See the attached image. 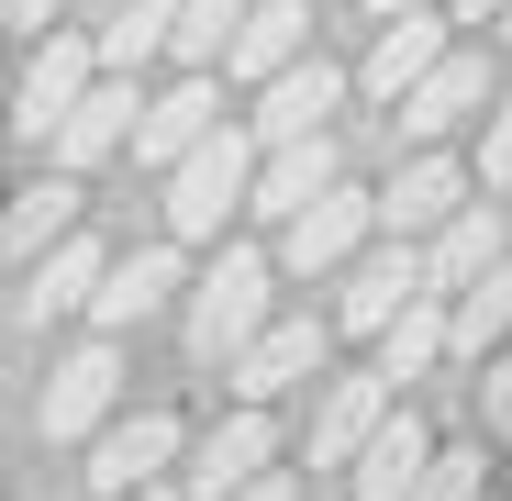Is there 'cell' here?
<instances>
[{
  "label": "cell",
  "instance_id": "1",
  "mask_svg": "<svg viewBox=\"0 0 512 501\" xmlns=\"http://www.w3.org/2000/svg\"><path fill=\"white\" fill-rule=\"evenodd\" d=\"M279 323V245H212V268L190 279L179 301V334H190V368H234L256 334Z\"/></svg>",
  "mask_w": 512,
  "mask_h": 501
},
{
  "label": "cell",
  "instance_id": "2",
  "mask_svg": "<svg viewBox=\"0 0 512 501\" xmlns=\"http://www.w3.org/2000/svg\"><path fill=\"white\" fill-rule=\"evenodd\" d=\"M256 167H268V145H256L245 123H223L190 167H167V245H234V223L256 212Z\"/></svg>",
  "mask_w": 512,
  "mask_h": 501
},
{
  "label": "cell",
  "instance_id": "3",
  "mask_svg": "<svg viewBox=\"0 0 512 501\" xmlns=\"http://www.w3.org/2000/svg\"><path fill=\"white\" fill-rule=\"evenodd\" d=\"M123 424V334H90V346H67L34 390V435L45 446H101Z\"/></svg>",
  "mask_w": 512,
  "mask_h": 501
},
{
  "label": "cell",
  "instance_id": "4",
  "mask_svg": "<svg viewBox=\"0 0 512 501\" xmlns=\"http://www.w3.org/2000/svg\"><path fill=\"white\" fill-rule=\"evenodd\" d=\"M101 78H112V67H101V34H45V45L23 56V78H12V134L56 156V134H67V112L90 101Z\"/></svg>",
  "mask_w": 512,
  "mask_h": 501
},
{
  "label": "cell",
  "instance_id": "5",
  "mask_svg": "<svg viewBox=\"0 0 512 501\" xmlns=\"http://www.w3.org/2000/svg\"><path fill=\"white\" fill-rule=\"evenodd\" d=\"M468 201H479V167L446 156V145H423V156L390 167V190H379V234H390V245H435Z\"/></svg>",
  "mask_w": 512,
  "mask_h": 501
},
{
  "label": "cell",
  "instance_id": "6",
  "mask_svg": "<svg viewBox=\"0 0 512 501\" xmlns=\"http://www.w3.org/2000/svg\"><path fill=\"white\" fill-rule=\"evenodd\" d=\"M379 245V190H334V201H312L290 234H279V279H301V290H323V279H346L357 257Z\"/></svg>",
  "mask_w": 512,
  "mask_h": 501
},
{
  "label": "cell",
  "instance_id": "7",
  "mask_svg": "<svg viewBox=\"0 0 512 501\" xmlns=\"http://www.w3.org/2000/svg\"><path fill=\"white\" fill-rule=\"evenodd\" d=\"M323 357H334V312H279V323L223 368V390L256 401V412H279V390H323Z\"/></svg>",
  "mask_w": 512,
  "mask_h": 501
},
{
  "label": "cell",
  "instance_id": "8",
  "mask_svg": "<svg viewBox=\"0 0 512 501\" xmlns=\"http://www.w3.org/2000/svg\"><path fill=\"white\" fill-rule=\"evenodd\" d=\"M279 468V412H256V401H234V412H212V424L190 435V501H245L256 479Z\"/></svg>",
  "mask_w": 512,
  "mask_h": 501
},
{
  "label": "cell",
  "instance_id": "9",
  "mask_svg": "<svg viewBox=\"0 0 512 501\" xmlns=\"http://www.w3.org/2000/svg\"><path fill=\"white\" fill-rule=\"evenodd\" d=\"M412 301H435V279H423V245H390V234H379L368 257L334 279V334H368V346H379V334H390Z\"/></svg>",
  "mask_w": 512,
  "mask_h": 501
},
{
  "label": "cell",
  "instance_id": "10",
  "mask_svg": "<svg viewBox=\"0 0 512 501\" xmlns=\"http://www.w3.org/2000/svg\"><path fill=\"white\" fill-rule=\"evenodd\" d=\"M446 56H457V12H401V23H379V34H368V56H357V101L401 112V101H412Z\"/></svg>",
  "mask_w": 512,
  "mask_h": 501
},
{
  "label": "cell",
  "instance_id": "11",
  "mask_svg": "<svg viewBox=\"0 0 512 501\" xmlns=\"http://www.w3.org/2000/svg\"><path fill=\"white\" fill-rule=\"evenodd\" d=\"M167 468H190V424H179V412H123V424L90 446V468H78V479H90L101 501H134V490H156Z\"/></svg>",
  "mask_w": 512,
  "mask_h": 501
},
{
  "label": "cell",
  "instance_id": "12",
  "mask_svg": "<svg viewBox=\"0 0 512 501\" xmlns=\"http://www.w3.org/2000/svg\"><path fill=\"white\" fill-rule=\"evenodd\" d=\"M357 101V67H334V56H312V67H290V78H268L256 90V145H312V134H334V112Z\"/></svg>",
  "mask_w": 512,
  "mask_h": 501
},
{
  "label": "cell",
  "instance_id": "13",
  "mask_svg": "<svg viewBox=\"0 0 512 501\" xmlns=\"http://www.w3.org/2000/svg\"><path fill=\"white\" fill-rule=\"evenodd\" d=\"M401 412V390L379 379V368H346V379H323L312 390V468H357L368 446H379V424Z\"/></svg>",
  "mask_w": 512,
  "mask_h": 501
},
{
  "label": "cell",
  "instance_id": "14",
  "mask_svg": "<svg viewBox=\"0 0 512 501\" xmlns=\"http://www.w3.org/2000/svg\"><path fill=\"white\" fill-rule=\"evenodd\" d=\"M101 279H112V245H101V234H67L45 268H23L12 334H45V323H67V312H101Z\"/></svg>",
  "mask_w": 512,
  "mask_h": 501
},
{
  "label": "cell",
  "instance_id": "15",
  "mask_svg": "<svg viewBox=\"0 0 512 501\" xmlns=\"http://www.w3.org/2000/svg\"><path fill=\"white\" fill-rule=\"evenodd\" d=\"M490 101H501V90H490V56H479V45H457V56L423 78V90H412L390 123H401V145L423 156V145H446L457 123H490Z\"/></svg>",
  "mask_w": 512,
  "mask_h": 501
},
{
  "label": "cell",
  "instance_id": "16",
  "mask_svg": "<svg viewBox=\"0 0 512 501\" xmlns=\"http://www.w3.org/2000/svg\"><path fill=\"white\" fill-rule=\"evenodd\" d=\"M223 134V78H167V90H156V112H145V134H134V167H156V179H167V167H190L201 145Z\"/></svg>",
  "mask_w": 512,
  "mask_h": 501
},
{
  "label": "cell",
  "instance_id": "17",
  "mask_svg": "<svg viewBox=\"0 0 512 501\" xmlns=\"http://www.w3.org/2000/svg\"><path fill=\"white\" fill-rule=\"evenodd\" d=\"M179 257H190V245H167V234H156V245H123L90 323H101V334H134V323H156L167 301H190V268H179Z\"/></svg>",
  "mask_w": 512,
  "mask_h": 501
},
{
  "label": "cell",
  "instance_id": "18",
  "mask_svg": "<svg viewBox=\"0 0 512 501\" xmlns=\"http://www.w3.org/2000/svg\"><path fill=\"white\" fill-rule=\"evenodd\" d=\"M501 257H512V201H490V190H479L435 245H423V279H435V301H468Z\"/></svg>",
  "mask_w": 512,
  "mask_h": 501
},
{
  "label": "cell",
  "instance_id": "19",
  "mask_svg": "<svg viewBox=\"0 0 512 501\" xmlns=\"http://www.w3.org/2000/svg\"><path fill=\"white\" fill-rule=\"evenodd\" d=\"M346 190V145L334 134H312V145H268V167H256V223H301L312 201H334Z\"/></svg>",
  "mask_w": 512,
  "mask_h": 501
},
{
  "label": "cell",
  "instance_id": "20",
  "mask_svg": "<svg viewBox=\"0 0 512 501\" xmlns=\"http://www.w3.org/2000/svg\"><path fill=\"white\" fill-rule=\"evenodd\" d=\"M145 112H156V101L134 90V78H101V90H90V101L67 112V134H56V167H67V179H90L101 156H134Z\"/></svg>",
  "mask_w": 512,
  "mask_h": 501
},
{
  "label": "cell",
  "instance_id": "21",
  "mask_svg": "<svg viewBox=\"0 0 512 501\" xmlns=\"http://www.w3.org/2000/svg\"><path fill=\"white\" fill-rule=\"evenodd\" d=\"M67 234H90V190H78L67 167H56V179H23V190H12V223H0L12 268H45Z\"/></svg>",
  "mask_w": 512,
  "mask_h": 501
},
{
  "label": "cell",
  "instance_id": "22",
  "mask_svg": "<svg viewBox=\"0 0 512 501\" xmlns=\"http://www.w3.org/2000/svg\"><path fill=\"white\" fill-rule=\"evenodd\" d=\"M423 468H435V435H423V412L401 401L390 424H379V446L346 468V501H412V490H423Z\"/></svg>",
  "mask_w": 512,
  "mask_h": 501
},
{
  "label": "cell",
  "instance_id": "23",
  "mask_svg": "<svg viewBox=\"0 0 512 501\" xmlns=\"http://www.w3.org/2000/svg\"><path fill=\"white\" fill-rule=\"evenodd\" d=\"M290 67H312V0H256V23L234 34V67L223 78L268 90V78H290Z\"/></svg>",
  "mask_w": 512,
  "mask_h": 501
},
{
  "label": "cell",
  "instance_id": "24",
  "mask_svg": "<svg viewBox=\"0 0 512 501\" xmlns=\"http://www.w3.org/2000/svg\"><path fill=\"white\" fill-rule=\"evenodd\" d=\"M435 368H457V301H412V312L379 334V379L412 390V379H435Z\"/></svg>",
  "mask_w": 512,
  "mask_h": 501
},
{
  "label": "cell",
  "instance_id": "25",
  "mask_svg": "<svg viewBox=\"0 0 512 501\" xmlns=\"http://www.w3.org/2000/svg\"><path fill=\"white\" fill-rule=\"evenodd\" d=\"M145 56H179V0H123V12L101 23V67L134 78Z\"/></svg>",
  "mask_w": 512,
  "mask_h": 501
},
{
  "label": "cell",
  "instance_id": "26",
  "mask_svg": "<svg viewBox=\"0 0 512 501\" xmlns=\"http://www.w3.org/2000/svg\"><path fill=\"white\" fill-rule=\"evenodd\" d=\"M245 23H256V0H179V67L190 78H223Z\"/></svg>",
  "mask_w": 512,
  "mask_h": 501
},
{
  "label": "cell",
  "instance_id": "27",
  "mask_svg": "<svg viewBox=\"0 0 512 501\" xmlns=\"http://www.w3.org/2000/svg\"><path fill=\"white\" fill-rule=\"evenodd\" d=\"M501 346H512V257H501V268L457 301V368H490Z\"/></svg>",
  "mask_w": 512,
  "mask_h": 501
},
{
  "label": "cell",
  "instance_id": "28",
  "mask_svg": "<svg viewBox=\"0 0 512 501\" xmlns=\"http://www.w3.org/2000/svg\"><path fill=\"white\" fill-rule=\"evenodd\" d=\"M412 501H490V435L435 446V468H423V490H412Z\"/></svg>",
  "mask_w": 512,
  "mask_h": 501
},
{
  "label": "cell",
  "instance_id": "29",
  "mask_svg": "<svg viewBox=\"0 0 512 501\" xmlns=\"http://www.w3.org/2000/svg\"><path fill=\"white\" fill-rule=\"evenodd\" d=\"M468 167H479V190H490V201H512V90L490 101V123H479V156H468Z\"/></svg>",
  "mask_w": 512,
  "mask_h": 501
},
{
  "label": "cell",
  "instance_id": "30",
  "mask_svg": "<svg viewBox=\"0 0 512 501\" xmlns=\"http://www.w3.org/2000/svg\"><path fill=\"white\" fill-rule=\"evenodd\" d=\"M479 424H490V435H512V346L479 368Z\"/></svg>",
  "mask_w": 512,
  "mask_h": 501
},
{
  "label": "cell",
  "instance_id": "31",
  "mask_svg": "<svg viewBox=\"0 0 512 501\" xmlns=\"http://www.w3.org/2000/svg\"><path fill=\"white\" fill-rule=\"evenodd\" d=\"M56 12H67V0H0V23H12L23 45H45V34H56Z\"/></svg>",
  "mask_w": 512,
  "mask_h": 501
},
{
  "label": "cell",
  "instance_id": "32",
  "mask_svg": "<svg viewBox=\"0 0 512 501\" xmlns=\"http://www.w3.org/2000/svg\"><path fill=\"white\" fill-rule=\"evenodd\" d=\"M446 12H457V23H490V34H501V12H512V0H446Z\"/></svg>",
  "mask_w": 512,
  "mask_h": 501
},
{
  "label": "cell",
  "instance_id": "33",
  "mask_svg": "<svg viewBox=\"0 0 512 501\" xmlns=\"http://www.w3.org/2000/svg\"><path fill=\"white\" fill-rule=\"evenodd\" d=\"M245 501H301V479H290V468H268V479H256Z\"/></svg>",
  "mask_w": 512,
  "mask_h": 501
},
{
  "label": "cell",
  "instance_id": "34",
  "mask_svg": "<svg viewBox=\"0 0 512 501\" xmlns=\"http://www.w3.org/2000/svg\"><path fill=\"white\" fill-rule=\"evenodd\" d=\"M401 12H446V0H368V23H401Z\"/></svg>",
  "mask_w": 512,
  "mask_h": 501
},
{
  "label": "cell",
  "instance_id": "35",
  "mask_svg": "<svg viewBox=\"0 0 512 501\" xmlns=\"http://www.w3.org/2000/svg\"><path fill=\"white\" fill-rule=\"evenodd\" d=\"M134 501H190V490H179V479H156V490H134Z\"/></svg>",
  "mask_w": 512,
  "mask_h": 501
},
{
  "label": "cell",
  "instance_id": "36",
  "mask_svg": "<svg viewBox=\"0 0 512 501\" xmlns=\"http://www.w3.org/2000/svg\"><path fill=\"white\" fill-rule=\"evenodd\" d=\"M501 45H512V12H501Z\"/></svg>",
  "mask_w": 512,
  "mask_h": 501
}]
</instances>
